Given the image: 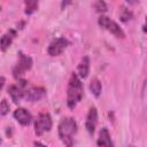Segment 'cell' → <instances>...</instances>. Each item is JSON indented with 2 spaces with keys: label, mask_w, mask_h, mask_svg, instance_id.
<instances>
[{
  "label": "cell",
  "mask_w": 147,
  "mask_h": 147,
  "mask_svg": "<svg viewBox=\"0 0 147 147\" xmlns=\"http://www.w3.org/2000/svg\"><path fill=\"white\" fill-rule=\"evenodd\" d=\"M68 45H69V41L67 38H64V37L56 38L49 44V46L47 48V53L51 56H59L63 53V51L68 47Z\"/></svg>",
  "instance_id": "cell-7"
},
{
  "label": "cell",
  "mask_w": 147,
  "mask_h": 147,
  "mask_svg": "<svg viewBox=\"0 0 147 147\" xmlns=\"http://www.w3.org/2000/svg\"><path fill=\"white\" fill-rule=\"evenodd\" d=\"M53 125L52 117L48 113H40L34 119V132L37 136H41L45 132L51 131Z\"/></svg>",
  "instance_id": "cell-5"
},
{
  "label": "cell",
  "mask_w": 147,
  "mask_h": 147,
  "mask_svg": "<svg viewBox=\"0 0 147 147\" xmlns=\"http://www.w3.org/2000/svg\"><path fill=\"white\" fill-rule=\"evenodd\" d=\"M90 90L93 93V95L95 98H99V95L101 94V90H102V85L101 82L98 78H93L90 83Z\"/></svg>",
  "instance_id": "cell-14"
},
{
  "label": "cell",
  "mask_w": 147,
  "mask_h": 147,
  "mask_svg": "<svg viewBox=\"0 0 147 147\" xmlns=\"http://www.w3.org/2000/svg\"><path fill=\"white\" fill-rule=\"evenodd\" d=\"M132 16H133V14H132V11H131L129 8H126V7H122V8H121L119 17H121V20H122L123 22L130 21V20L132 18Z\"/></svg>",
  "instance_id": "cell-16"
},
{
  "label": "cell",
  "mask_w": 147,
  "mask_h": 147,
  "mask_svg": "<svg viewBox=\"0 0 147 147\" xmlns=\"http://www.w3.org/2000/svg\"><path fill=\"white\" fill-rule=\"evenodd\" d=\"M32 67V59L24 54L23 52H18V61L16 62L14 69H13V76L16 79H21V76L24 75L28 70H30Z\"/></svg>",
  "instance_id": "cell-3"
},
{
  "label": "cell",
  "mask_w": 147,
  "mask_h": 147,
  "mask_svg": "<svg viewBox=\"0 0 147 147\" xmlns=\"http://www.w3.org/2000/svg\"><path fill=\"white\" fill-rule=\"evenodd\" d=\"M5 82H6L5 77H3V76H0V92H1V90H2V87H3V85H5Z\"/></svg>",
  "instance_id": "cell-19"
},
{
  "label": "cell",
  "mask_w": 147,
  "mask_h": 147,
  "mask_svg": "<svg viewBox=\"0 0 147 147\" xmlns=\"http://www.w3.org/2000/svg\"><path fill=\"white\" fill-rule=\"evenodd\" d=\"M24 6H25V10H24L25 14L26 15H31L38 9L39 3H38V1H25Z\"/></svg>",
  "instance_id": "cell-15"
},
{
  "label": "cell",
  "mask_w": 147,
  "mask_h": 147,
  "mask_svg": "<svg viewBox=\"0 0 147 147\" xmlns=\"http://www.w3.org/2000/svg\"><path fill=\"white\" fill-rule=\"evenodd\" d=\"M93 6H94V8L96 9L98 13H105L107 10V5H106L105 1H96V2H94Z\"/></svg>",
  "instance_id": "cell-17"
},
{
  "label": "cell",
  "mask_w": 147,
  "mask_h": 147,
  "mask_svg": "<svg viewBox=\"0 0 147 147\" xmlns=\"http://www.w3.org/2000/svg\"><path fill=\"white\" fill-rule=\"evenodd\" d=\"M88 72H90V59L87 55H85L84 57H82L78 67H77V76L82 79L86 78L88 76Z\"/></svg>",
  "instance_id": "cell-13"
},
{
  "label": "cell",
  "mask_w": 147,
  "mask_h": 147,
  "mask_svg": "<svg viewBox=\"0 0 147 147\" xmlns=\"http://www.w3.org/2000/svg\"><path fill=\"white\" fill-rule=\"evenodd\" d=\"M127 147H136V146H133V145H130V146H127Z\"/></svg>",
  "instance_id": "cell-21"
},
{
  "label": "cell",
  "mask_w": 147,
  "mask_h": 147,
  "mask_svg": "<svg viewBox=\"0 0 147 147\" xmlns=\"http://www.w3.org/2000/svg\"><path fill=\"white\" fill-rule=\"evenodd\" d=\"M96 145H98V147H114L110 133H109L107 127L103 126L100 130L99 137H98V140H96Z\"/></svg>",
  "instance_id": "cell-12"
},
{
  "label": "cell",
  "mask_w": 147,
  "mask_h": 147,
  "mask_svg": "<svg viewBox=\"0 0 147 147\" xmlns=\"http://www.w3.org/2000/svg\"><path fill=\"white\" fill-rule=\"evenodd\" d=\"M98 23H99V25H100L102 29L107 30L108 32H110L111 34H114L116 38H121V39L125 38V33H124V31L122 30V28H121L115 21H113L111 18H109L108 16L101 15V16L99 17V20H98Z\"/></svg>",
  "instance_id": "cell-4"
},
{
  "label": "cell",
  "mask_w": 147,
  "mask_h": 147,
  "mask_svg": "<svg viewBox=\"0 0 147 147\" xmlns=\"http://www.w3.org/2000/svg\"><path fill=\"white\" fill-rule=\"evenodd\" d=\"M96 124H98V110L95 107H91L88 109V113L86 116V122H85V127L90 134L94 133Z\"/></svg>",
  "instance_id": "cell-9"
},
{
  "label": "cell",
  "mask_w": 147,
  "mask_h": 147,
  "mask_svg": "<svg viewBox=\"0 0 147 147\" xmlns=\"http://www.w3.org/2000/svg\"><path fill=\"white\" fill-rule=\"evenodd\" d=\"M46 94V90L40 86H32L24 92V99L30 102H37L40 99H42Z\"/></svg>",
  "instance_id": "cell-8"
},
{
  "label": "cell",
  "mask_w": 147,
  "mask_h": 147,
  "mask_svg": "<svg viewBox=\"0 0 147 147\" xmlns=\"http://www.w3.org/2000/svg\"><path fill=\"white\" fill-rule=\"evenodd\" d=\"M59 138L62 144L67 147L74 146L75 136L77 133V123L72 117H63L57 126Z\"/></svg>",
  "instance_id": "cell-2"
},
{
  "label": "cell",
  "mask_w": 147,
  "mask_h": 147,
  "mask_svg": "<svg viewBox=\"0 0 147 147\" xmlns=\"http://www.w3.org/2000/svg\"><path fill=\"white\" fill-rule=\"evenodd\" d=\"M8 111H9V105H8L7 100L3 99L0 102V115H6V114H8Z\"/></svg>",
  "instance_id": "cell-18"
},
{
  "label": "cell",
  "mask_w": 147,
  "mask_h": 147,
  "mask_svg": "<svg viewBox=\"0 0 147 147\" xmlns=\"http://www.w3.org/2000/svg\"><path fill=\"white\" fill-rule=\"evenodd\" d=\"M25 86H26V80L24 79H18L17 84L10 85L8 87V93L11 98V100L15 103H18L23 98H24V92H25Z\"/></svg>",
  "instance_id": "cell-6"
},
{
  "label": "cell",
  "mask_w": 147,
  "mask_h": 147,
  "mask_svg": "<svg viewBox=\"0 0 147 147\" xmlns=\"http://www.w3.org/2000/svg\"><path fill=\"white\" fill-rule=\"evenodd\" d=\"M83 94H84V87L82 79L76 75V72H72L69 78V83L67 87V106L70 109H74L80 102Z\"/></svg>",
  "instance_id": "cell-1"
},
{
  "label": "cell",
  "mask_w": 147,
  "mask_h": 147,
  "mask_svg": "<svg viewBox=\"0 0 147 147\" xmlns=\"http://www.w3.org/2000/svg\"><path fill=\"white\" fill-rule=\"evenodd\" d=\"M0 10H1V7H0Z\"/></svg>",
  "instance_id": "cell-22"
},
{
  "label": "cell",
  "mask_w": 147,
  "mask_h": 147,
  "mask_svg": "<svg viewBox=\"0 0 147 147\" xmlns=\"http://www.w3.org/2000/svg\"><path fill=\"white\" fill-rule=\"evenodd\" d=\"M15 37H16V30L15 29H9L8 31H6L2 34V37L0 38V51L6 52L10 47V45L13 44Z\"/></svg>",
  "instance_id": "cell-11"
},
{
  "label": "cell",
  "mask_w": 147,
  "mask_h": 147,
  "mask_svg": "<svg viewBox=\"0 0 147 147\" xmlns=\"http://www.w3.org/2000/svg\"><path fill=\"white\" fill-rule=\"evenodd\" d=\"M14 118L21 124V125H23V126H26V125H29L31 122H32V115L25 109V108H22V107H20V108H17L15 111H14Z\"/></svg>",
  "instance_id": "cell-10"
},
{
  "label": "cell",
  "mask_w": 147,
  "mask_h": 147,
  "mask_svg": "<svg viewBox=\"0 0 147 147\" xmlns=\"http://www.w3.org/2000/svg\"><path fill=\"white\" fill-rule=\"evenodd\" d=\"M33 147H47V146H45L44 144H41V142H39V141H36V142L33 144Z\"/></svg>",
  "instance_id": "cell-20"
}]
</instances>
